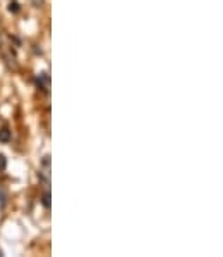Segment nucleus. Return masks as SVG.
Returning a JSON list of instances; mask_svg holds the SVG:
<instances>
[{"mask_svg":"<svg viewBox=\"0 0 223 257\" xmlns=\"http://www.w3.org/2000/svg\"><path fill=\"white\" fill-rule=\"evenodd\" d=\"M40 179L45 184H50V157H45L40 165Z\"/></svg>","mask_w":223,"mask_h":257,"instance_id":"nucleus-1","label":"nucleus"},{"mask_svg":"<svg viewBox=\"0 0 223 257\" xmlns=\"http://www.w3.org/2000/svg\"><path fill=\"white\" fill-rule=\"evenodd\" d=\"M0 141H2V143H9L10 141V131L7 127H4L2 131H0Z\"/></svg>","mask_w":223,"mask_h":257,"instance_id":"nucleus-3","label":"nucleus"},{"mask_svg":"<svg viewBox=\"0 0 223 257\" xmlns=\"http://www.w3.org/2000/svg\"><path fill=\"white\" fill-rule=\"evenodd\" d=\"M42 4H44V0H35V6L36 7H42Z\"/></svg>","mask_w":223,"mask_h":257,"instance_id":"nucleus-7","label":"nucleus"},{"mask_svg":"<svg viewBox=\"0 0 223 257\" xmlns=\"http://www.w3.org/2000/svg\"><path fill=\"white\" fill-rule=\"evenodd\" d=\"M10 13H18V11H20V4L18 2H10Z\"/></svg>","mask_w":223,"mask_h":257,"instance_id":"nucleus-5","label":"nucleus"},{"mask_svg":"<svg viewBox=\"0 0 223 257\" xmlns=\"http://www.w3.org/2000/svg\"><path fill=\"white\" fill-rule=\"evenodd\" d=\"M4 169H6V157L0 155V171H4Z\"/></svg>","mask_w":223,"mask_h":257,"instance_id":"nucleus-6","label":"nucleus"},{"mask_svg":"<svg viewBox=\"0 0 223 257\" xmlns=\"http://www.w3.org/2000/svg\"><path fill=\"white\" fill-rule=\"evenodd\" d=\"M42 202H44V205L47 207V209H50V193L45 191L44 193V198H42Z\"/></svg>","mask_w":223,"mask_h":257,"instance_id":"nucleus-4","label":"nucleus"},{"mask_svg":"<svg viewBox=\"0 0 223 257\" xmlns=\"http://www.w3.org/2000/svg\"><path fill=\"white\" fill-rule=\"evenodd\" d=\"M36 85H38V89L47 92L48 87H50V77L47 73H42L40 77H36Z\"/></svg>","mask_w":223,"mask_h":257,"instance_id":"nucleus-2","label":"nucleus"}]
</instances>
